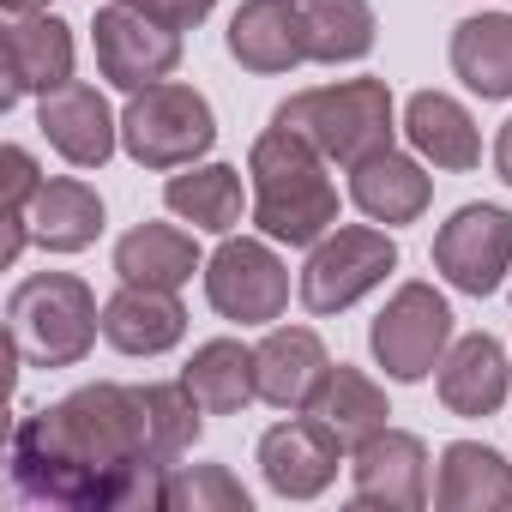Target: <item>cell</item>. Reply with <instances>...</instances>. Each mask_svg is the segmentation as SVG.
Returning <instances> with one entry per match:
<instances>
[{"instance_id":"cell-1","label":"cell","mask_w":512,"mask_h":512,"mask_svg":"<svg viewBox=\"0 0 512 512\" xmlns=\"http://www.w3.org/2000/svg\"><path fill=\"white\" fill-rule=\"evenodd\" d=\"M175 470L145 386L91 380L49 410L13 422L7 476L37 506L67 512H139L163 506V476Z\"/></svg>"},{"instance_id":"cell-2","label":"cell","mask_w":512,"mask_h":512,"mask_svg":"<svg viewBox=\"0 0 512 512\" xmlns=\"http://www.w3.org/2000/svg\"><path fill=\"white\" fill-rule=\"evenodd\" d=\"M332 163L290 127H266L247 151V187L253 211L247 223L272 235L278 247H314L320 235L338 229V181L326 175Z\"/></svg>"},{"instance_id":"cell-3","label":"cell","mask_w":512,"mask_h":512,"mask_svg":"<svg viewBox=\"0 0 512 512\" xmlns=\"http://www.w3.org/2000/svg\"><path fill=\"white\" fill-rule=\"evenodd\" d=\"M272 121L302 133L326 163H344V169L398 145V133H404V115H398L386 79H338V85L296 91L272 109Z\"/></svg>"},{"instance_id":"cell-4","label":"cell","mask_w":512,"mask_h":512,"mask_svg":"<svg viewBox=\"0 0 512 512\" xmlns=\"http://www.w3.org/2000/svg\"><path fill=\"white\" fill-rule=\"evenodd\" d=\"M7 338L25 368H79L103 338L97 290L73 272H31L7 296Z\"/></svg>"},{"instance_id":"cell-5","label":"cell","mask_w":512,"mask_h":512,"mask_svg":"<svg viewBox=\"0 0 512 512\" xmlns=\"http://www.w3.org/2000/svg\"><path fill=\"white\" fill-rule=\"evenodd\" d=\"M211 145H217L211 97L181 85V79H157V85L133 91L121 109V151L151 175H175L187 163H205Z\"/></svg>"},{"instance_id":"cell-6","label":"cell","mask_w":512,"mask_h":512,"mask_svg":"<svg viewBox=\"0 0 512 512\" xmlns=\"http://www.w3.org/2000/svg\"><path fill=\"white\" fill-rule=\"evenodd\" d=\"M398 272V241L386 223H338L308 247V260L296 272V302L320 320L356 308Z\"/></svg>"},{"instance_id":"cell-7","label":"cell","mask_w":512,"mask_h":512,"mask_svg":"<svg viewBox=\"0 0 512 512\" xmlns=\"http://www.w3.org/2000/svg\"><path fill=\"white\" fill-rule=\"evenodd\" d=\"M452 302L434 290V284H422V278H410V284H398L392 296H386V308L374 314V326H368V356H374V368L386 374V380H398V386H422L434 368H440V356L452 350Z\"/></svg>"},{"instance_id":"cell-8","label":"cell","mask_w":512,"mask_h":512,"mask_svg":"<svg viewBox=\"0 0 512 512\" xmlns=\"http://www.w3.org/2000/svg\"><path fill=\"white\" fill-rule=\"evenodd\" d=\"M199 278L211 314L229 326H278L290 308V266L272 235H223Z\"/></svg>"},{"instance_id":"cell-9","label":"cell","mask_w":512,"mask_h":512,"mask_svg":"<svg viewBox=\"0 0 512 512\" xmlns=\"http://www.w3.org/2000/svg\"><path fill=\"white\" fill-rule=\"evenodd\" d=\"M434 272L458 290V296H494L512 278V211L506 205H458L440 229H434Z\"/></svg>"},{"instance_id":"cell-10","label":"cell","mask_w":512,"mask_h":512,"mask_svg":"<svg viewBox=\"0 0 512 512\" xmlns=\"http://www.w3.org/2000/svg\"><path fill=\"white\" fill-rule=\"evenodd\" d=\"M91 49H97V73L115 91H145L157 79H169L181 67V31L157 25L151 13L127 7V0H109L91 19Z\"/></svg>"},{"instance_id":"cell-11","label":"cell","mask_w":512,"mask_h":512,"mask_svg":"<svg viewBox=\"0 0 512 512\" xmlns=\"http://www.w3.org/2000/svg\"><path fill=\"white\" fill-rule=\"evenodd\" d=\"M428 440L410 428H380L368 446L350 452V500L374 512H422L434 500Z\"/></svg>"},{"instance_id":"cell-12","label":"cell","mask_w":512,"mask_h":512,"mask_svg":"<svg viewBox=\"0 0 512 512\" xmlns=\"http://www.w3.org/2000/svg\"><path fill=\"white\" fill-rule=\"evenodd\" d=\"M344 470V440L314 422L308 410H290L260 434V476L278 500H320Z\"/></svg>"},{"instance_id":"cell-13","label":"cell","mask_w":512,"mask_h":512,"mask_svg":"<svg viewBox=\"0 0 512 512\" xmlns=\"http://www.w3.org/2000/svg\"><path fill=\"white\" fill-rule=\"evenodd\" d=\"M0 55H7V91H0V109H13V103H25V97H49V91L73 85V67H79L73 25L55 19V13L7 19Z\"/></svg>"},{"instance_id":"cell-14","label":"cell","mask_w":512,"mask_h":512,"mask_svg":"<svg viewBox=\"0 0 512 512\" xmlns=\"http://www.w3.org/2000/svg\"><path fill=\"white\" fill-rule=\"evenodd\" d=\"M37 127L49 139V151L73 169H103L121 151V115L109 109V97L85 79L37 97Z\"/></svg>"},{"instance_id":"cell-15","label":"cell","mask_w":512,"mask_h":512,"mask_svg":"<svg viewBox=\"0 0 512 512\" xmlns=\"http://www.w3.org/2000/svg\"><path fill=\"white\" fill-rule=\"evenodd\" d=\"M434 392H440L446 416H464V422H482V416L506 410V398H512V356H506V344L488 338V332L452 338V350L434 368Z\"/></svg>"},{"instance_id":"cell-16","label":"cell","mask_w":512,"mask_h":512,"mask_svg":"<svg viewBox=\"0 0 512 512\" xmlns=\"http://www.w3.org/2000/svg\"><path fill=\"white\" fill-rule=\"evenodd\" d=\"M223 49L235 67L260 73V79H284L296 67H308V37H302V7L296 0H241L229 13Z\"/></svg>"},{"instance_id":"cell-17","label":"cell","mask_w":512,"mask_h":512,"mask_svg":"<svg viewBox=\"0 0 512 512\" xmlns=\"http://www.w3.org/2000/svg\"><path fill=\"white\" fill-rule=\"evenodd\" d=\"M181 338H187V308H181V290L121 284V290L103 302V344H109L115 356L151 362V356H169Z\"/></svg>"},{"instance_id":"cell-18","label":"cell","mask_w":512,"mask_h":512,"mask_svg":"<svg viewBox=\"0 0 512 512\" xmlns=\"http://www.w3.org/2000/svg\"><path fill=\"white\" fill-rule=\"evenodd\" d=\"M326 368L332 356L314 326H266V338L253 344V386H260V404L272 410H308Z\"/></svg>"},{"instance_id":"cell-19","label":"cell","mask_w":512,"mask_h":512,"mask_svg":"<svg viewBox=\"0 0 512 512\" xmlns=\"http://www.w3.org/2000/svg\"><path fill=\"white\" fill-rule=\"evenodd\" d=\"M428 199H434L428 163L410 157V151H398V145H386V151L350 163V205H356L368 223H386V229L416 223V217L428 211Z\"/></svg>"},{"instance_id":"cell-20","label":"cell","mask_w":512,"mask_h":512,"mask_svg":"<svg viewBox=\"0 0 512 512\" xmlns=\"http://www.w3.org/2000/svg\"><path fill=\"white\" fill-rule=\"evenodd\" d=\"M404 139L422 163L446 169V175H464L482 163V127L476 115L452 97V91H416L404 97Z\"/></svg>"},{"instance_id":"cell-21","label":"cell","mask_w":512,"mask_h":512,"mask_svg":"<svg viewBox=\"0 0 512 512\" xmlns=\"http://www.w3.org/2000/svg\"><path fill=\"white\" fill-rule=\"evenodd\" d=\"M163 205L181 223H193L199 235H235V223L253 211V187L241 181L235 163L205 157V163H187V169H175L163 181Z\"/></svg>"},{"instance_id":"cell-22","label":"cell","mask_w":512,"mask_h":512,"mask_svg":"<svg viewBox=\"0 0 512 512\" xmlns=\"http://www.w3.org/2000/svg\"><path fill=\"white\" fill-rule=\"evenodd\" d=\"M193 272H205V253H199L193 229H181V223H133L115 241V278L121 284L187 290Z\"/></svg>"},{"instance_id":"cell-23","label":"cell","mask_w":512,"mask_h":512,"mask_svg":"<svg viewBox=\"0 0 512 512\" xmlns=\"http://www.w3.org/2000/svg\"><path fill=\"white\" fill-rule=\"evenodd\" d=\"M434 506L440 512H512V464L482 440L440 446Z\"/></svg>"},{"instance_id":"cell-24","label":"cell","mask_w":512,"mask_h":512,"mask_svg":"<svg viewBox=\"0 0 512 512\" xmlns=\"http://www.w3.org/2000/svg\"><path fill=\"white\" fill-rule=\"evenodd\" d=\"M452 79L482 97V103H506L512 97V13H470L452 25L446 43Z\"/></svg>"},{"instance_id":"cell-25","label":"cell","mask_w":512,"mask_h":512,"mask_svg":"<svg viewBox=\"0 0 512 512\" xmlns=\"http://www.w3.org/2000/svg\"><path fill=\"white\" fill-rule=\"evenodd\" d=\"M308 416L326 422V428L344 440V452H356V446H368L380 428H392L386 386H380L368 368H350V362H332V368H326L320 392L308 398Z\"/></svg>"},{"instance_id":"cell-26","label":"cell","mask_w":512,"mask_h":512,"mask_svg":"<svg viewBox=\"0 0 512 512\" xmlns=\"http://www.w3.org/2000/svg\"><path fill=\"white\" fill-rule=\"evenodd\" d=\"M109 211H103V193L85 181V175H55L43 181L37 205H31V241L43 253H85L97 247Z\"/></svg>"},{"instance_id":"cell-27","label":"cell","mask_w":512,"mask_h":512,"mask_svg":"<svg viewBox=\"0 0 512 512\" xmlns=\"http://www.w3.org/2000/svg\"><path fill=\"white\" fill-rule=\"evenodd\" d=\"M302 7V37L314 67H356L374 55L380 19L368 0H296Z\"/></svg>"},{"instance_id":"cell-28","label":"cell","mask_w":512,"mask_h":512,"mask_svg":"<svg viewBox=\"0 0 512 512\" xmlns=\"http://www.w3.org/2000/svg\"><path fill=\"white\" fill-rule=\"evenodd\" d=\"M181 380L193 386L205 416H241L253 398H260V386H253V344H241V338H205L187 356Z\"/></svg>"},{"instance_id":"cell-29","label":"cell","mask_w":512,"mask_h":512,"mask_svg":"<svg viewBox=\"0 0 512 512\" xmlns=\"http://www.w3.org/2000/svg\"><path fill=\"white\" fill-rule=\"evenodd\" d=\"M163 506L169 512H247L253 494L229 464H175L163 476Z\"/></svg>"},{"instance_id":"cell-30","label":"cell","mask_w":512,"mask_h":512,"mask_svg":"<svg viewBox=\"0 0 512 512\" xmlns=\"http://www.w3.org/2000/svg\"><path fill=\"white\" fill-rule=\"evenodd\" d=\"M127 7L151 13V19L169 25V31H199V25L217 13V0H127Z\"/></svg>"},{"instance_id":"cell-31","label":"cell","mask_w":512,"mask_h":512,"mask_svg":"<svg viewBox=\"0 0 512 512\" xmlns=\"http://www.w3.org/2000/svg\"><path fill=\"white\" fill-rule=\"evenodd\" d=\"M494 175L512 187V115L500 121V133H494Z\"/></svg>"},{"instance_id":"cell-32","label":"cell","mask_w":512,"mask_h":512,"mask_svg":"<svg viewBox=\"0 0 512 512\" xmlns=\"http://www.w3.org/2000/svg\"><path fill=\"white\" fill-rule=\"evenodd\" d=\"M7 19H25V13H49V0H0Z\"/></svg>"}]
</instances>
